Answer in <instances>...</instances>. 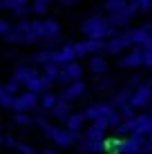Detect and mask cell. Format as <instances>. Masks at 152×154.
<instances>
[{"label": "cell", "mask_w": 152, "mask_h": 154, "mask_svg": "<svg viewBox=\"0 0 152 154\" xmlns=\"http://www.w3.org/2000/svg\"><path fill=\"white\" fill-rule=\"evenodd\" d=\"M148 141H152V134H150V136H148Z\"/></svg>", "instance_id": "f6af8a7d"}, {"label": "cell", "mask_w": 152, "mask_h": 154, "mask_svg": "<svg viewBox=\"0 0 152 154\" xmlns=\"http://www.w3.org/2000/svg\"><path fill=\"white\" fill-rule=\"evenodd\" d=\"M148 103H152V89H150V85H148V83H143L141 87H137V89L132 92L130 105L137 109V107H145Z\"/></svg>", "instance_id": "30bf717a"}, {"label": "cell", "mask_w": 152, "mask_h": 154, "mask_svg": "<svg viewBox=\"0 0 152 154\" xmlns=\"http://www.w3.org/2000/svg\"><path fill=\"white\" fill-rule=\"evenodd\" d=\"M14 121H16V125H34V116H29V114H16Z\"/></svg>", "instance_id": "1f68e13d"}, {"label": "cell", "mask_w": 152, "mask_h": 154, "mask_svg": "<svg viewBox=\"0 0 152 154\" xmlns=\"http://www.w3.org/2000/svg\"><path fill=\"white\" fill-rule=\"evenodd\" d=\"M76 58L81 56H98L101 51H105V40H81V42H72Z\"/></svg>", "instance_id": "5b68a950"}, {"label": "cell", "mask_w": 152, "mask_h": 154, "mask_svg": "<svg viewBox=\"0 0 152 154\" xmlns=\"http://www.w3.org/2000/svg\"><path fill=\"white\" fill-rule=\"evenodd\" d=\"M23 5H25V0H5V2H0V9H11V11H16Z\"/></svg>", "instance_id": "f546056e"}, {"label": "cell", "mask_w": 152, "mask_h": 154, "mask_svg": "<svg viewBox=\"0 0 152 154\" xmlns=\"http://www.w3.org/2000/svg\"><path fill=\"white\" fill-rule=\"evenodd\" d=\"M9 31H11V25H9V20H7V18H0V36L5 38Z\"/></svg>", "instance_id": "836d02e7"}, {"label": "cell", "mask_w": 152, "mask_h": 154, "mask_svg": "<svg viewBox=\"0 0 152 154\" xmlns=\"http://www.w3.org/2000/svg\"><path fill=\"white\" fill-rule=\"evenodd\" d=\"M137 11H139L137 0H134V2H128L119 14L105 16V18H107V25H110V27H114V29H116V27H125V25H130V20L137 16Z\"/></svg>", "instance_id": "3957f363"}, {"label": "cell", "mask_w": 152, "mask_h": 154, "mask_svg": "<svg viewBox=\"0 0 152 154\" xmlns=\"http://www.w3.org/2000/svg\"><path fill=\"white\" fill-rule=\"evenodd\" d=\"M38 76H40V72L36 69V67H31V65H18L16 72H14V81L18 85H25V87H27L34 78H38Z\"/></svg>", "instance_id": "8fae6325"}, {"label": "cell", "mask_w": 152, "mask_h": 154, "mask_svg": "<svg viewBox=\"0 0 152 154\" xmlns=\"http://www.w3.org/2000/svg\"><path fill=\"white\" fill-rule=\"evenodd\" d=\"M81 29H83V34L87 36V40H105V38L112 40V38H116V36H119L116 29L107 25L105 16H98V14H92L90 18L83 20Z\"/></svg>", "instance_id": "6da1fadb"}, {"label": "cell", "mask_w": 152, "mask_h": 154, "mask_svg": "<svg viewBox=\"0 0 152 154\" xmlns=\"http://www.w3.org/2000/svg\"><path fill=\"white\" fill-rule=\"evenodd\" d=\"M148 85H150V89H152V78H150V81H148Z\"/></svg>", "instance_id": "ee69618b"}, {"label": "cell", "mask_w": 152, "mask_h": 154, "mask_svg": "<svg viewBox=\"0 0 152 154\" xmlns=\"http://www.w3.org/2000/svg\"><path fill=\"white\" fill-rule=\"evenodd\" d=\"M34 123H36V125H40V127H43V130H47V127L51 125L49 121L45 119V116H34Z\"/></svg>", "instance_id": "8d00e7d4"}, {"label": "cell", "mask_w": 152, "mask_h": 154, "mask_svg": "<svg viewBox=\"0 0 152 154\" xmlns=\"http://www.w3.org/2000/svg\"><path fill=\"white\" fill-rule=\"evenodd\" d=\"M56 103H58V94H54V92H47V94H43V98H40V107L49 109V112L56 107Z\"/></svg>", "instance_id": "cb8c5ba5"}, {"label": "cell", "mask_w": 152, "mask_h": 154, "mask_svg": "<svg viewBox=\"0 0 152 154\" xmlns=\"http://www.w3.org/2000/svg\"><path fill=\"white\" fill-rule=\"evenodd\" d=\"M137 5H139V11H150V9H152L150 0H137Z\"/></svg>", "instance_id": "74e56055"}, {"label": "cell", "mask_w": 152, "mask_h": 154, "mask_svg": "<svg viewBox=\"0 0 152 154\" xmlns=\"http://www.w3.org/2000/svg\"><path fill=\"white\" fill-rule=\"evenodd\" d=\"M141 154H143V152H141Z\"/></svg>", "instance_id": "7dc6e473"}, {"label": "cell", "mask_w": 152, "mask_h": 154, "mask_svg": "<svg viewBox=\"0 0 152 154\" xmlns=\"http://www.w3.org/2000/svg\"><path fill=\"white\" fill-rule=\"evenodd\" d=\"M130 98H132V89L125 87V89H121V92L112 98V103H110V105H112V107H123V105L130 103Z\"/></svg>", "instance_id": "44dd1931"}, {"label": "cell", "mask_w": 152, "mask_h": 154, "mask_svg": "<svg viewBox=\"0 0 152 154\" xmlns=\"http://www.w3.org/2000/svg\"><path fill=\"white\" fill-rule=\"evenodd\" d=\"M47 9H49V0H36L34 5H31V14H45Z\"/></svg>", "instance_id": "83f0119b"}, {"label": "cell", "mask_w": 152, "mask_h": 154, "mask_svg": "<svg viewBox=\"0 0 152 154\" xmlns=\"http://www.w3.org/2000/svg\"><path fill=\"white\" fill-rule=\"evenodd\" d=\"M90 69L96 74V76H105L107 74V60L103 56H92L90 58Z\"/></svg>", "instance_id": "ac0fdd59"}, {"label": "cell", "mask_w": 152, "mask_h": 154, "mask_svg": "<svg viewBox=\"0 0 152 154\" xmlns=\"http://www.w3.org/2000/svg\"><path fill=\"white\" fill-rule=\"evenodd\" d=\"M132 134L139 136H148L152 134V114H137L132 119Z\"/></svg>", "instance_id": "ba28073f"}, {"label": "cell", "mask_w": 152, "mask_h": 154, "mask_svg": "<svg viewBox=\"0 0 152 154\" xmlns=\"http://www.w3.org/2000/svg\"><path fill=\"white\" fill-rule=\"evenodd\" d=\"M20 87H23V85H18V83H16V81H14V78H11V81H9L7 85H5V92H7V94H9V96H18V92H20Z\"/></svg>", "instance_id": "4dcf8cb0"}, {"label": "cell", "mask_w": 152, "mask_h": 154, "mask_svg": "<svg viewBox=\"0 0 152 154\" xmlns=\"http://www.w3.org/2000/svg\"><path fill=\"white\" fill-rule=\"evenodd\" d=\"M40 74H43V76L45 78H49V81H58V74H60V67L58 65H54V63H49V65H45L43 67V72H40Z\"/></svg>", "instance_id": "d4e9b609"}, {"label": "cell", "mask_w": 152, "mask_h": 154, "mask_svg": "<svg viewBox=\"0 0 152 154\" xmlns=\"http://www.w3.org/2000/svg\"><path fill=\"white\" fill-rule=\"evenodd\" d=\"M114 112H116V109H114L110 103H92L90 107L83 112V116H85V121H92V123L94 121H105L107 123V119Z\"/></svg>", "instance_id": "277c9868"}, {"label": "cell", "mask_w": 152, "mask_h": 154, "mask_svg": "<svg viewBox=\"0 0 152 154\" xmlns=\"http://www.w3.org/2000/svg\"><path fill=\"white\" fill-rule=\"evenodd\" d=\"M105 130H107V123L105 121H94V123L87 127L85 132V139H94V141H105Z\"/></svg>", "instance_id": "9a60e30c"}, {"label": "cell", "mask_w": 152, "mask_h": 154, "mask_svg": "<svg viewBox=\"0 0 152 154\" xmlns=\"http://www.w3.org/2000/svg\"><path fill=\"white\" fill-rule=\"evenodd\" d=\"M143 154H152V141H145V145H143Z\"/></svg>", "instance_id": "60d3db41"}, {"label": "cell", "mask_w": 152, "mask_h": 154, "mask_svg": "<svg viewBox=\"0 0 152 154\" xmlns=\"http://www.w3.org/2000/svg\"><path fill=\"white\" fill-rule=\"evenodd\" d=\"M114 132H116V134H132V121H121V123H119L116 127H114Z\"/></svg>", "instance_id": "f1b7e54d"}, {"label": "cell", "mask_w": 152, "mask_h": 154, "mask_svg": "<svg viewBox=\"0 0 152 154\" xmlns=\"http://www.w3.org/2000/svg\"><path fill=\"white\" fill-rule=\"evenodd\" d=\"M119 116H121V121H132L137 114H134V107L128 103V105H123V107H119Z\"/></svg>", "instance_id": "4316f807"}, {"label": "cell", "mask_w": 152, "mask_h": 154, "mask_svg": "<svg viewBox=\"0 0 152 154\" xmlns=\"http://www.w3.org/2000/svg\"><path fill=\"white\" fill-rule=\"evenodd\" d=\"M81 152L94 154V152H105V141H94V139H81Z\"/></svg>", "instance_id": "2e32d148"}, {"label": "cell", "mask_w": 152, "mask_h": 154, "mask_svg": "<svg viewBox=\"0 0 152 154\" xmlns=\"http://www.w3.org/2000/svg\"><path fill=\"white\" fill-rule=\"evenodd\" d=\"M51 116H54V119H58V121H67V119L72 116L70 103H65V100H58V103H56V107L51 109Z\"/></svg>", "instance_id": "d6986e66"}, {"label": "cell", "mask_w": 152, "mask_h": 154, "mask_svg": "<svg viewBox=\"0 0 152 154\" xmlns=\"http://www.w3.org/2000/svg\"><path fill=\"white\" fill-rule=\"evenodd\" d=\"M125 47H128V45H125V40L121 38V36H116V38H112V40L105 42V51H110V54H121Z\"/></svg>", "instance_id": "603a6c76"}, {"label": "cell", "mask_w": 152, "mask_h": 154, "mask_svg": "<svg viewBox=\"0 0 152 154\" xmlns=\"http://www.w3.org/2000/svg\"><path fill=\"white\" fill-rule=\"evenodd\" d=\"M36 107H38V96H34V94H29V92L18 94V96H14V100H11V109L16 114H27Z\"/></svg>", "instance_id": "8992f818"}, {"label": "cell", "mask_w": 152, "mask_h": 154, "mask_svg": "<svg viewBox=\"0 0 152 154\" xmlns=\"http://www.w3.org/2000/svg\"><path fill=\"white\" fill-rule=\"evenodd\" d=\"M83 123H85V116L83 114H72L70 119L65 121V130H70V132H74V134H78L81 132V127H83Z\"/></svg>", "instance_id": "ffe728a7"}, {"label": "cell", "mask_w": 152, "mask_h": 154, "mask_svg": "<svg viewBox=\"0 0 152 154\" xmlns=\"http://www.w3.org/2000/svg\"><path fill=\"white\" fill-rule=\"evenodd\" d=\"M16 147H18V152H20V154H36V150H34V147H29L27 143H18Z\"/></svg>", "instance_id": "d590c367"}, {"label": "cell", "mask_w": 152, "mask_h": 154, "mask_svg": "<svg viewBox=\"0 0 152 154\" xmlns=\"http://www.w3.org/2000/svg\"><path fill=\"white\" fill-rule=\"evenodd\" d=\"M83 76V67L78 63H70V65H63L60 67V74H58V83L63 85H70L74 81H81Z\"/></svg>", "instance_id": "9c48e42d"}, {"label": "cell", "mask_w": 152, "mask_h": 154, "mask_svg": "<svg viewBox=\"0 0 152 154\" xmlns=\"http://www.w3.org/2000/svg\"><path fill=\"white\" fill-rule=\"evenodd\" d=\"M143 65L152 67V49L150 51H143Z\"/></svg>", "instance_id": "ab89813d"}, {"label": "cell", "mask_w": 152, "mask_h": 154, "mask_svg": "<svg viewBox=\"0 0 152 154\" xmlns=\"http://www.w3.org/2000/svg\"><path fill=\"white\" fill-rule=\"evenodd\" d=\"M2 143H5V145H7V147H16V145H18V143H16V139H14L11 134L2 136Z\"/></svg>", "instance_id": "f35d334b"}, {"label": "cell", "mask_w": 152, "mask_h": 154, "mask_svg": "<svg viewBox=\"0 0 152 154\" xmlns=\"http://www.w3.org/2000/svg\"><path fill=\"white\" fill-rule=\"evenodd\" d=\"M141 85H143V78H141L139 74H134V76L128 81V89H132V92H134V89H137V87H141Z\"/></svg>", "instance_id": "d6a6232c"}, {"label": "cell", "mask_w": 152, "mask_h": 154, "mask_svg": "<svg viewBox=\"0 0 152 154\" xmlns=\"http://www.w3.org/2000/svg\"><path fill=\"white\" fill-rule=\"evenodd\" d=\"M125 5H128L125 0H110V2H105V11H107L110 16H112V14H119Z\"/></svg>", "instance_id": "484cf974"}, {"label": "cell", "mask_w": 152, "mask_h": 154, "mask_svg": "<svg viewBox=\"0 0 152 154\" xmlns=\"http://www.w3.org/2000/svg\"><path fill=\"white\" fill-rule=\"evenodd\" d=\"M60 5H63V7H72V5H74V0H60Z\"/></svg>", "instance_id": "b9f144b4"}, {"label": "cell", "mask_w": 152, "mask_h": 154, "mask_svg": "<svg viewBox=\"0 0 152 154\" xmlns=\"http://www.w3.org/2000/svg\"><path fill=\"white\" fill-rule=\"evenodd\" d=\"M43 154H58V152H56V150H45Z\"/></svg>", "instance_id": "7bdbcfd3"}, {"label": "cell", "mask_w": 152, "mask_h": 154, "mask_svg": "<svg viewBox=\"0 0 152 154\" xmlns=\"http://www.w3.org/2000/svg\"><path fill=\"white\" fill-rule=\"evenodd\" d=\"M5 40H7V42H20V34L11 27V31H9V34L5 36Z\"/></svg>", "instance_id": "e575fe53"}, {"label": "cell", "mask_w": 152, "mask_h": 154, "mask_svg": "<svg viewBox=\"0 0 152 154\" xmlns=\"http://www.w3.org/2000/svg\"><path fill=\"white\" fill-rule=\"evenodd\" d=\"M83 94H85V83H83V81H74V83L65 85V89L58 94V100H65V103H70V100L83 96Z\"/></svg>", "instance_id": "7c38bea8"}, {"label": "cell", "mask_w": 152, "mask_h": 154, "mask_svg": "<svg viewBox=\"0 0 152 154\" xmlns=\"http://www.w3.org/2000/svg\"><path fill=\"white\" fill-rule=\"evenodd\" d=\"M74 58H76V54H74V47H72V42H65L60 49H54V65H58V67L74 63Z\"/></svg>", "instance_id": "4fadbf2b"}, {"label": "cell", "mask_w": 152, "mask_h": 154, "mask_svg": "<svg viewBox=\"0 0 152 154\" xmlns=\"http://www.w3.org/2000/svg\"><path fill=\"white\" fill-rule=\"evenodd\" d=\"M47 136H49L51 141L56 143L58 147H70L74 145L76 141H81V134H74V132L65 130V127H58V125H49L47 130H43Z\"/></svg>", "instance_id": "7a4b0ae2"}, {"label": "cell", "mask_w": 152, "mask_h": 154, "mask_svg": "<svg viewBox=\"0 0 152 154\" xmlns=\"http://www.w3.org/2000/svg\"><path fill=\"white\" fill-rule=\"evenodd\" d=\"M31 60L36 63V65H49V63H54V49H43L38 51V54H34V58Z\"/></svg>", "instance_id": "7402d4cb"}, {"label": "cell", "mask_w": 152, "mask_h": 154, "mask_svg": "<svg viewBox=\"0 0 152 154\" xmlns=\"http://www.w3.org/2000/svg\"><path fill=\"white\" fill-rule=\"evenodd\" d=\"M43 31H45V38H58L60 36V23L54 18H45L43 20Z\"/></svg>", "instance_id": "e0dca14e"}, {"label": "cell", "mask_w": 152, "mask_h": 154, "mask_svg": "<svg viewBox=\"0 0 152 154\" xmlns=\"http://www.w3.org/2000/svg\"><path fill=\"white\" fill-rule=\"evenodd\" d=\"M121 65H123V67H132V69L141 67V65H143V49H141V47L130 49V54H125V56L121 58Z\"/></svg>", "instance_id": "5bb4252c"}, {"label": "cell", "mask_w": 152, "mask_h": 154, "mask_svg": "<svg viewBox=\"0 0 152 154\" xmlns=\"http://www.w3.org/2000/svg\"><path fill=\"white\" fill-rule=\"evenodd\" d=\"M150 38H152V34H150Z\"/></svg>", "instance_id": "bcb514c9"}, {"label": "cell", "mask_w": 152, "mask_h": 154, "mask_svg": "<svg viewBox=\"0 0 152 154\" xmlns=\"http://www.w3.org/2000/svg\"><path fill=\"white\" fill-rule=\"evenodd\" d=\"M145 136H139V134H132L128 139H121L119 141V154H141L143 152V145H145Z\"/></svg>", "instance_id": "52a82bcc"}]
</instances>
